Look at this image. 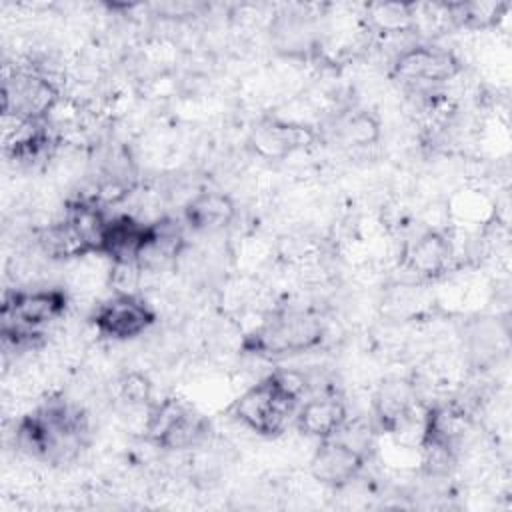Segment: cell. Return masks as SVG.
<instances>
[{"label": "cell", "mask_w": 512, "mask_h": 512, "mask_svg": "<svg viewBox=\"0 0 512 512\" xmlns=\"http://www.w3.org/2000/svg\"><path fill=\"white\" fill-rule=\"evenodd\" d=\"M90 442L88 412L66 398H48L16 426V446L30 458L62 466L74 462Z\"/></svg>", "instance_id": "6da1fadb"}, {"label": "cell", "mask_w": 512, "mask_h": 512, "mask_svg": "<svg viewBox=\"0 0 512 512\" xmlns=\"http://www.w3.org/2000/svg\"><path fill=\"white\" fill-rule=\"evenodd\" d=\"M306 378L296 370H276L240 394L230 406V414L244 428L274 438L294 420L304 394Z\"/></svg>", "instance_id": "7a4b0ae2"}, {"label": "cell", "mask_w": 512, "mask_h": 512, "mask_svg": "<svg viewBox=\"0 0 512 512\" xmlns=\"http://www.w3.org/2000/svg\"><path fill=\"white\" fill-rule=\"evenodd\" d=\"M70 298L64 288H12L2 298V340L14 350H34L44 330L64 318Z\"/></svg>", "instance_id": "3957f363"}, {"label": "cell", "mask_w": 512, "mask_h": 512, "mask_svg": "<svg viewBox=\"0 0 512 512\" xmlns=\"http://www.w3.org/2000/svg\"><path fill=\"white\" fill-rule=\"evenodd\" d=\"M326 338L320 316L306 310H278L242 340V350L264 360L286 358L318 348Z\"/></svg>", "instance_id": "277c9868"}, {"label": "cell", "mask_w": 512, "mask_h": 512, "mask_svg": "<svg viewBox=\"0 0 512 512\" xmlns=\"http://www.w3.org/2000/svg\"><path fill=\"white\" fill-rule=\"evenodd\" d=\"M208 432V418L178 398L148 404L144 438L162 450L196 448L208 438Z\"/></svg>", "instance_id": "5b68a950"}, {"label": "cell", "mask_w": 512, "mask_h": 512, "mask_svg": "<svg viewBox=\"0 0 512 512\" xmlns=\"http://www.w3.org/2000/svg\"><path fill=\"white\" fill-rule=\"evenodd\" d=\"M462 70L460 60L448 48L436 44H414L398 52L392 62V78L416 96L436 94Z\"/></svg>", "instance_id": "8992f818"}, {"label": "cell", "mask_w": 512, "mask_h": 512, "mask_svg": "<svg viewBox=\"0 0 512 512\" xmlns=\"http://www.w3.org/2000/svg\"><path fill=\"white\" fill-rule=\"evenodd\" d=\"M60 102L56 82L38 66L16 68L2 82V114L20 122H46Z\"/></svg>", "instance_id": "52a82bcc"}, {"label": "cell", "mask_w": 512, "mask_h": 512, "mask_svg": "<svg viewBox=\"0 0 512 512\" xmlns=\"http://www.w3.org/2000/svg\"><path fill=\"white\" fill-rule=\"evenodd\" d=\"M90 322L102 338L124 342L148 332L156 322V310L136 292H114L96 306Z\"/></svg>", "instance_id": "ba28073f"}, {"label": "cell", "mask_w": 512, "mask_h": 512, "mask_svg": "<svg viewBox=\"0 0 512 512\" xmlns=\"http://www.w3.org/2000/svg\"><path fill=\"white\" fill-rule=\"evenodd\" d=\"M364 462L366 454L356 444L336 434L332 438L318 440L308 470L316 482L328 488H344L360 476Z\"/></svg>", "instance_id": "9c48e42d"}, {"label": "cell", "mask_w": 512, "mask_h": 512, "mask_svg": "<svg viewBox=\"0 0 512 512\" xmlns=\"http://www.w3.org/2000/svg\"><path fill=\"white\" fill-rule=\"evenodd\" d=\"M318 140V132L302 122L266 118L254 126L248 138L250 150L264 160H284Z\"/></svg>", "instance_id": "30bf717a"}, {"label": "cell", "mask_w": 512, "mask_h": 512, "mask_svg": "<svg viewBox=\"0 0 512 512\" xmlns=\"http://www.w3.org/2000/svg\"><path fill=\"white\" fill-rule=\"evenodd\" d=\"M158 222H144L130 214L108 218L104 224L98 256L110 258L112 264H136L148 244L154 240Z\"/></svg>", "instance_id": "8fae6325"}, {"label": "cell", "mask_w": 512, "mask_h": 512, "mask_svg": "<svg viewBox=\"0 0 512 512\" xmlns=\"http://www.w3.org/2000/svg\"><path fill=\"white\" fill-rule=\"evenodd\" d=\"M294 424L298 432L308 438H332L348 424V410L344 400L334 392H320L302 400Z\"/></svg>", "instance_id": "7c38bea8"}, {"label": "cell", "mask_w": 512, "mask_h": 512, "mask_svg": "<svg viewBox=\"0 0 512 512\" xmlns=\"http://www.w3.org/2000/svg\"><path fill=\"white\" fill-rule=\"evenodd\" d=\"M452 242L446 234L430 230L418 236L404 252V266L418 278H436L448 270Z\"/></svg>", "instance_id": "4fadbf2b"}, {"label": "cell", "mask_w": 512, "mask_h": 512, "mask_svg": "<svg viewBox=\"0 0 512 512\" xmlns=\"http://www.w3.org/2000/svg\"><path fill=\"white\" fill-rule=\"evenodd\" d=\"M236 214L232 198L218 190H202L194 194L184 206V220L190 230L196 232H220Z\"/></svg>", "instance_id": "5bb4252c"}, {"label": "cell", "mask_w": 512, "mask_h": 512, "mask_svg": "<svg viewBox=\"0 0 512 512\" xmlns=\"http://www.w3.org/2000/svg\"><path fill=\"white\" fill-rule=\"evenodd\" d=\"M332 136L346 148H366L378 142L380 124L368 110H348L334 118Z\"/></svg>", "instance_id": "9a60e30c"}, {"label": "cell", "mask_w": 512, "mask_h": 512, "mask_svg": "<svg viewBox=\"0 0 512 512\" xmlns=\"http://www.w3.org/2000/svg\"><path fill=\"white\" fill-rule=\"evenodd\" d=\"M508 4L502 2H460L446 4L448 16L454 24L464 28H488L498 22Z\"/></svg>", "instance_id": "2e32d148"}, {"label": "cell", "mask_w": 512, "mask_h": 512, "mask_svg": "<svg viewBox=\"0 0 512 512\" xmlns=\"http://www.w3.org/2000/svg\"><path fill=\"white\" fill-rule=\"evenodd\" d=\"M370 20L378 30L384 34H394V32H404L414 28V12L412 4H372L368 8Z\"/></svg>", "instance_id": "e0dca14e"}, {"label": "cell", "mask_w": 512, "mask_h": 512, "mask_svg": "<svg viewBox=\"0 0 512 512\" xmlns=\"http://www.w3.org/2000/svg\"><path fill=\"white\" fill-rule=\"evenodd\" d=\"M120 392L128 404H150L152 386L140 372H130L120 380Z\"/></svg>", "instance_id": "ac0fdd59"}]
</instances>
